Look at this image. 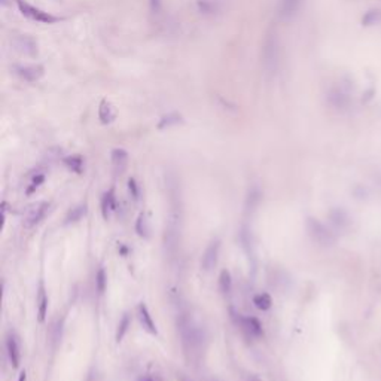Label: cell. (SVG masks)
I'll return each instance as SVG.
<instances>
[{"mask_svg":"<svg viewBox=\"0 0 381 381\" xmlns=\"http://www.w3.org/2000/svg\"><path fill=\"white\" fill-rule=\"evenodd\" d=\"M178 328L182 338V345L185 350V355L195 361L200 359L204 348H206V331L198 321L194 320L188 313H183L178 319Z\"/></svg>","mask_w":381,"mask_h":381,"instance_id":"1","label":"cell"},{"mask_svg":"<svg viewBox=\"0 0 381 381\" xmlns=\"http://www.w3.org/2000/svg\"><path fill=\"white\" fill-rule=\"evenodd\" d=\"M280 61V43L277 33L271 30L265 40H263V48H262V64L267 73L273 75L276 73Z\"/></svg>","mask_w":381,"mask_h":381,"instance_id":"2","label":"cell"},{"mask_svg":"<svg viewBox=\"0 0 381 381\" xmlns=\"http://www.w3.org/2000/svg\"><path fill=\"white\" fill-rule=\"evenodd\" d=\"M305 226H307L308 236L311 237V240H313L316 244H319V246H321V247H331V246L335 244V241H337L335 234H334L326 225L321 223L319 219H316V218H307Z\"/></svg>","mask_w":381,"mask_h":381,"instance_id":"3","label":"cell"},{"mask_svg":"<svg viewBox=\"0 0 381 381\" xmlns=\"http://www.w3.org/2000/svg\"><path fill=\"white\" fill-rule=\"evenodd\" d=\"M18 8H20V12H21L24 17L30 18V20H33V21H38V22L52 24V22L60 21V18H58V17H54V15H51L49 12H45V11L36 8V6H33V5H30V3L22 2V0H18Z\"/></svg>","mask_w":381,"mask_h":381,"instance_id":"4","label":"cell"},{"mask_svg":"<svg viewBox=\"0 0 381 381\" xmlns=\"http://www.w3.org/2000/svg\"><path fill=\"white\" fill-rule=\"evenodd\" d=\"M48 210H49V202L48 201H39V202L32 204V206H28L27 213H25V219H24L25 226L32 228V226L39 225L40 221L46 216Z\"/></svg>","mask_w":381,"mask_h":381,"instance_id":"5","label":"cell"},{"mask_svg":"<svg viewBox=\"0 0 381 381\" xmlns=\"http://www.w3.org/2000/svg\"><path fill=\"white\" fill-rule=\"evenodd\" d=\"M236 317V323L240 326V329L250 338H258L263 335V329L261 321L256 317H244L241 314H234Z\"/></svg>","mask_w":381,"mask_h":381,"instance_id":"6","label":"cell"},{"mask_svg":"<svg viewBox=\"0 0 381 381\" xmlns=\"http://www.w3.org/2000/svg\"><path fill=\"white\" fill-rule=\"evenodd\" d=\"M219 252H221V240L216 239L213 240L207 249L204 250L202 253V258H201V268L204 271H212L216 263H218V259H219Z\"/></svg>","mask_w":381,"mask_h":381,"instance_id":"7","label":"cell"},{"mask_svg":"<svg viewBox=\"0 0 381 381\" xmlns=\"http://www.w3.org/2000/svg\"><path fill=\"white\" fill-rule=\"evenodd\" d=\"M12 46L15 48V51H18L20 54L28 55V57H35L38 54V42L25 35H20L15 36L12 39Z\"/></svg>","mask_w":381,"mask_h":381,"instance_id":"8","label":"cell"},{"mask_svg":"<svg viewBox=\"0 0 381 381\" xmlns=\"http://www.w3.org/2000/svg\"><path fill=\"white\" fill-rule=\"evenodd\" d=\"M137 311H139V319H140V323L143 326V329L146 332H149L151 335H158V329H157V325L155 321L151 316V311L148 308V305H146L144 302H140L139 307H137Z\"/></svg>","mask_w":381,"mask_h":381,"instance_id":"9","label":"cell"},{"mask_svg":"<svg viewBox=\"0 0 381 381\" xmlns=\"http://www.w3.org/2000/svg\"><path fill=\"white\" fill-rule=\"evenodd\" d=\"M329 221H331L332 226L338 231H345L351 223L348 213L341 207H335L329 212Z\"/></svg>","mask_w":381,"mask_h":381,"instance_id":"10","label":"cell"},{"mask_svg":"<svg viewBox=\"0 0 381 381\" xmlns=\"http://www.w3.org/2000/svg\"><path fill=\"white\" fill-rule=\"evenodd\" d=\"M110 160H112V167H113V171L116 174H122L125 170H127V165H128V152L125 149H121V148H116L112 151L110 154Z\"/></svg>","mask_w":381,"mask_h":381,"instance_id":"11","label":"cell"},{"mask_svg":"<svg viewBox=\"0 0 381 381\" xmlns=\"http://www.w3.org/2000/svg\"><path fill=\"white\" fill-rule=\"evenodd\" d=\"M17 73L20 78H22L27 82H36L43 76V67L39 64L21 66V67H17Z\"/></svg>","mask_w":381,"mask_h":381,"instance_id":"12","label":"cell"},{"mask_svg":"<svg viewBox=\"0 0 381 381\" xmlns=\"http://www.w3.org/2000/svg\"><path fill=\"white\" fill-rule=\"evenodd\" d=\"M116 210V197H115V188H110L107 192L101 197V215L107 221L110 215Z\"/></svg>","mask_w":381,"mask_h":381,"instance_id":"13","label":"cell"},{"mask_svg":"<svg viewBox=\"0 0 381 381\" xmlns=\"http://www.w3.org/2000/svg\"><path fill=\"white\" fill-rule=\"evenodd\" d=\"M301 3H302V0H280L279 11H280L281 18L283 20L294 18L298 14V11H300Z\"/></svg>","mask_w":381,"mask_h":381,"instance_id":"14","label":"cell"},{"mask_svg":"<svg viewBox=\"0 0 381 381\" xmlns=\"http://www.w3.org/2000/svg\"><path fill=\"white\" fill-rule=\"evenodd\" d=\"M48 295L43 283L40 281L39 284V290H38V320L39 323H43L46 319V313H48Z\"/></svg>","mask_w":381,"mask_h":381,"instance_id":"15","label":"cell"},{"mask_svg":"<svg viewBox=\"0 0 381 381\" xmlns=\"http://www.w3.org/2000/svg\"><path fill=\"white\" fill-rule=\"evenodd\" d=\"M6 350H8L11 365L14 368H18L20 366V347H18L17 338L12 334H9L8 338H6Z\"/></svg>","mask_w":381,"mask_h":381,"instance_id":"16","label":"cell"},{"mask_svg":"<svg viewBox=\"0 0 381 381\" xmlns=\"http://www.w3.org/2000/svg\"><path fill=\"white\" fill-rule=\"evenodd\" d=\"M116 118V112L113 109V106L107 101V100H103L100 103V107H99V120L101 124H110L113 122V120Z\"/></svg>","mask_w":381,"mask_h":381,"instance_id":"17","label":"cell"},{"mask_svg":"<svg viewBox=\"0 0 381 381\" xmlns=\"http://www.w3.org/2000/svg\"><path fill=\"white\" fill-rule=\"evenodd\" d=\"M136 232L140 239H149L151 234V223H149V216L146 213H140L137 221H136Z\"/></svg>","mask_w":381,"mask_h":381,"instance_id":"18","label":"cell"},{"mask_svg":"<svg viewBox=\"0 0 381 381\" xmlns=\"http://www.w3.org/2000/svg\"><path fill=\"white\" fill-rule=\"evenodd\" d=\"M197 6L201 14L213 15L221 11V2L219 0H197Z\"/></svg>","mask_w":381,"mask_h":381,"instance_id":"19","label":"cell"},{"mask_svg":"<svg viewBox=\"0 0 381 381\" xmlns=\"http://www.w3.org/2000/svg\"><path fill=\"white\" fill-rule=\"evenodd\" d=\"M329 101L337 109H345L350 104V97L344 91H341V90H334L329 94Z\"/></svg>","mask_w":381,"mask_h":381,"instance_id":"20","label":"cell"},{"mask_svg":"<svg viewBox=\"0 0 381 381\" xmlns=\"http://www.w3.org/2000/svg\"><path fill=\"white\" fill-rule=\"evenodd\" d=\"M88 213V206L86 204H78L73 209H70L66 215V223H75L78 221H80L85 215Z\"/></svg>","mask_w":381,"mask_h":381,"instance_id":"21","label":"cell"},{"mask_svg":"<svg viewBox=\"0 0 381 381\" xmlns=\"http://www.w3.org/2000/svg\"><path fill=\"white\" fill-rule=\"evenodd\" d=\"M63 162L66 164V167L69 170H72L73 173L76 174H82L83 173V168H85V162H83V158L79 157V155H70V157H66L63 160Z\"/></svg>","mask_w":381,"mask_h":381,"instance_id":"22","label":"cell"},{"mask_svg":"<svg viewBox=\"0 0 381 381\" xmlns=\"http://www.w3.org/2000/svg\"><path fill=\"white\" fill-rule=\"evenodd\" d=\"M180 122H183V120H182V116H180L179 113H168V115L162 116V118L160 120L158 128H160V130L170 128V127H173V125L180 124Z\"/></svg>","mask_w":381,"mask_h":381,"instance_id":"23","label":"cell"},{"mask_svg":"<svg viewBox=\"0 0 381 381\" xmlns=\"http://www.w3.org/2000/svg\"><path fill=\"white\" fill-rule=\"evenodd\" d=\"M219 289L223 295H229L232 290V277L228 270H222L219 274Z\"/></svg>","mask_w":381,"mask_h":381,"instance_id":"24","label":"cell"},{"mask_svg":"<svg viewBox=\"0 0 381 381\" xmlns=\"http://www.w3.org/2000/svg\"><path fill=\"white\" fill-rule=\"evenodd\" d=\"M130 325H131V316L128 313H124V316H122V319L120 321V325H118V329H116V337H115V340H116V342H118V344L124 340Z\"/></svg>","mask_w":381,"mask_h":381,"instance_id":"25","label":"cell"},{"mask_svg":"<svg viewBox=\"0 0 381 381\" xmlns=\"http://www.w3.org/2000/svg\"><path fill=\"white\" fill-rule=\"evenodd\" d=\"M253 304L258 310L261 311H267L271 308L273 305V298L268 294H259L253 298Z\"/></svg>","mask_w":381,"mask_h":381,"instance_id":"26","label":"cell"},{"mask_svg":"<svg viewBox=\"0 0 381 381\" xmlns=\"http://www.w3.org/2000/svg\"><path fill=\"white\" fill-rule=\"evenodd\" d=\"M96 286H97L99 294H103V292L106 290V286H107V276H106L104 268H100V270L97 271V276H96Z\"/></svg>","mask_w":381,"mask_h":381,"instance_id":"27","label":"cell"},{"mask_svg":"<svg viewBox=\"0 0 381 381\" xmlns=\"http://www.w3.org/2000/svg\"><path fill=\"white\" fill-rule=\"evenodd\" d=\"M380 21H381V11H375V9L366 12V15L362 20V22L365 25H372V24H377Z\"/></svg>","mask_w":381,"mask_h":381,"instance_id":"28","label":"cell"},{"mask_svg":"<svg viewBox=\"0 0 381 381\" xmlns=\"http://www.w3.org/2000/svg\"><path fill=\"white\" fill-rule=\"evenodd\" d=\"M45 182V174H36L35 178L32 179V183H30V186L27 188V191H25V195H32L42 183Z\"/></svg>","mask_w":381,"mask_h":381,"instance_id":"29","label":"cell"},{"mask_svg":"<svg viewBox=\"0 0 381 381\" xmlns=\"http://www.w3.org/2000/svg\"><path fill=\"white\" fill-rule=\"evenodd\" d=\"M128 191H130V194H131V197L134 200L139 198V186H137V183H136V180L133 178L128 179Z\"/></svg>","mask_w":381,"mask_h":381,"instance_id":"30","label":"cell"},{"mask_svg":"<svg viewBox=\"0 0 381 381\" xmlns=\"http://www.w3.org/2000/svg\"><path fill=\"white\" fill-rule=\"evenodd\" d=\"M151 9H152V12H160L161 0H151Z\"/></svg>","mask_w":381,"mask_h":381,"instance_id":"31","label":"cell"},{"mask_svg":"<svg viewBox=\"0 0 381 381\" xmlns=\"http://www.w3.org/2000/svg\"><path fill=\"white\" fill-rule=\"evenodd\" d=\"M178 380H179V381H194L192 378L186 377L185 374H179V375H178Z\"/></svg>","mask_w":381,"mask_h":381,"instance_id":"32","label":"cell"},{"mask_svg":"<svg viewBox=\"0 0 381 381\" xmlns=\"http://www.w3.org/2000/svg\"><path fill=\"white\" fill-rule=\"evenodd\" d=\"M18 381H27V374H25V371H22V372L20 374Z\"/></svg>","mask_w":381,"mask_h":381,"instance_id":"33","label":"cell"},{"mask_svg":"<svg viewBox=\"0 0 381 381\" xmlns=\"http://www.w3.org/2000/svg\"><path fill=\"white\" fill-rule=\"evenodd\" d=\"M127 253H128V249H127V247H124V246H121V255H124V256H125Z\"/></svg>","mask_w":381,"mask_h":381,"instance_id":"34","label":"cell"},{"mask_svg":"<svg viewBox=\"0 0 381 381\" xmlns=\"http://www.w3.org/2000/svg\"><path fill=\"white\" fill-rule=\"evenodd\" d=\"M140 381H154V378H151V377H146V378H143V380H140Z\"/></svg>","mask_w":381,"mask_h":381,"instance_id":"35","label":"cell"},{"mask_svg":"<svg viewBox=\"0 0 381 381\" xmlns=\"http://www.w3.org/2000/svg\"><path fill=\"white\" fill-rule=\"evenodd\" d=\"M249 381H259V380H256V378H250Z\"/></svg>","mask_w":381,"mask_h":381,"instance_id":"36","label":"cell"}]
</instances>
